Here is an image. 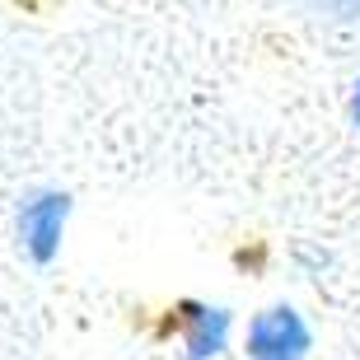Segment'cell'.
I'll list each match as a JSON object with an SVG mask.
<instances>
[{
	"label": "cell",
	"instance_id": "obj_3",
	"mask_svg": "<svg viewBox=\"0 0 360 360\" xmlns=\"http://www.w3.org/2000/svg\"><path fill=\"white\" fill-rule=\"evenodd\" d=\"M183 360H215L225 356L229 342V309H211V304H192L187 300L183 309Z\"/></svg>",
	"mask_w": 360,
	"mask_h": 360
},
{
	"label": "cell",
	"instance_id": "obj_1",
	"mask_svg": "<svg viewBox=\"0 0 360 360\" xmlns=\"http://www.w3.org/2000/svg\"><path fill=\"white\" fill-rule=\"evenodd\" d=\"M70 220V197L66 192H33L19 206V248H24L38 267H47L56 253H61V234H66Z\"/></svg>",
	"mask_w": 360,
	"mask_h": 360
},
{
	"label": "cell",
	"instance_id": "obj_4",
	"mask_svg": "<svg viewBox=\"0 0 360 360\" xmlns=\"http://www.w3.org/2000/svg\"><path fill=\"white\" fill-rule=\"evenodd\" d=\"M351 117H356V127H360V84H356V98H351Z\"/></svg>",
	"mask_w": 360,
	"mask_h": 360
},
{
	"label": "cell",
	"instance_id": "obj_2",
	"mask_svg": "<svg viewBox=\"0 0 360 360\" xmlns=\"http://www.w3.org/2000/svg\"><path fill=\"white\" fill-rule=\"evenodd\" d=\"M309 328L290 304H271L248 323V360H304Z\"/></svg>",
	"mask_w": 360,
	"mask_h": 360
}]
</instances>
